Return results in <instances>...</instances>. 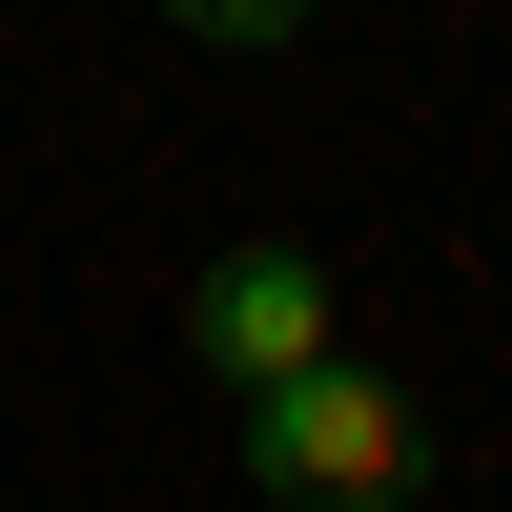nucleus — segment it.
Masks as SVG:
<instances>
[{
  "mask_svg": "<svg viewBox=\"0 0 512 512\" xmlns=\"http://www.w3.org/2000/svg\"><path fill=\"white\" fill-rule=\"evenodd\" d=\"M246 492L267 512H410L431 492V410L328 349V369H287V390H246Z\"/></svg>",
  "mask_w": 512,
  "mask_h": 512,
  "instance_id": "nucleus-1",
  "label": "nucleus"
},
{
  "mask_svg": "<svg viewBox=\"0 0 512 512\" xmlns=\"http://www.w3.org/2000/svg\"><path fill=\"white\" fill-rule=\"evenodd\" d=\"M185 349H205V390H287V369H328V267L308 246H226V267L185 287Z\"/></svg>",
  "mask_w": 512,
  "mask_h": 512,
  "instance_id": "nucleus-2",
  "label": "nucleus"
},
{
  "mask_svg": "<svg viewBox=\"0 0 512 512\" xmlns=\"http://www.w3.org/2000/svg\"><path fill=\"white\" fill-rule=\"evenodd\" d=\"M185 41H308V0H164Z\"/></svg>",
  "mask_w": 512,
  "mask_h": 512,
  "instance_id": "nucleus-3",
  "label": "nucleus"
}]
</instances>
